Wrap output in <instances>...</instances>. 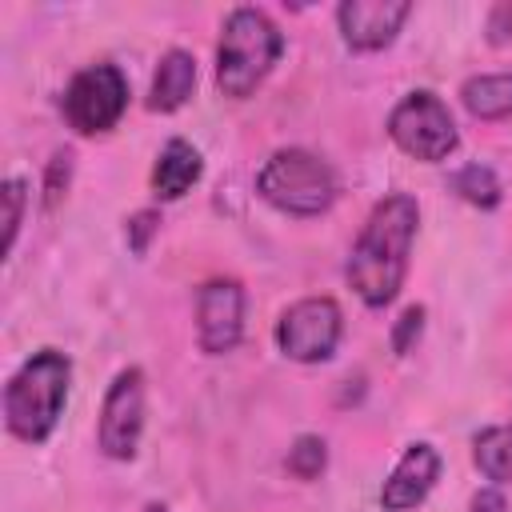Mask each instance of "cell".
<instances>
[{"instance_id":"3","label":"cell","mask_w":512,"mask_h":512,"mask_svg":"<svg viewBox=\"0 0 512 512\" xmlns=\"http://www.w3.org/2000/svg\"><path fill=\"white\" fill-rule=\"evenodd\" d=\"M284 36L260 8H232L220 24L216 44V88L232 100H244L260 88V80L280 60Z\"/></svg>"},{"instance_id":"18","label":"cell","mask_w":512,"mask_h":512,"mask_svg":"<svg viewBox=\"0 0 512 512\" xmlns=\"http://www.w3.org/2000/svg\"><path fill=\"white\" fill-rule=\"evenodd\" d=\"M0 200H4V252H12L16 232H20V220H24V204H28V184L20 176H8Z\"/></svg>"},{"instance_id":"15","label":"cell","mask_w":512,"mask_h":512,"mask_svg":"<svg viewBox=\"0 0 512 512\" xmlns=\"http://www.w3.org/2000/svg\"><path fill=\"white\" fill-rule=\"evenodd\" d=\"M472 460L492 484H512V424H492L472 440Z\"/></svg>"},{"instance_id":"1","label":"cell","mask_w":512,"mask_h":512,"mask_svg":"<svg viewBox=\"0 0 512 512\" xmlns=\"http://www.w3.org/2000/svg\"><path fill=\"white\" fill-rule=\"evenodd\" d=\"M420 208L408 192H388L372 204L352 256H348V284L368 308H384L396 300L408 276V252L416 240Z\"/></svg>"},{"instance_id":"14","label":"cell","mask_w":512,"mask_h":512,"mask_svg":"<svg viewBox=\"0 0 512 512\" xmlns=\"http://www.w3.org/2000/svg\"><path fill=\"white\" fill-rule=\"evenodd\" d=\"M464 108L476 120H504L512 116V72H484V76H468L460 88Z\"/></svg>"},{"instance_id":"8","label":"cell","mask_w":512,"mask_h":512,"mask_svg":"<svg viewBox=\"0 0 512 512\" xmlns=\"http://www.w3.org/2000/svg\"><path fill=\"white\" fill-rule=\"evenodd\" d=\"M140 432H144V372L124 368L116 372L100 404V424H96L100 452L108 460H132L140 448Z\"/></svg>"},{"instance_id":"2","label":"cell","mask_w":512,"mask_h":512,"mask_svg":"<svg viewBox=\"0 0 512 512\" xmlns=\"http://www.w3.org/2000/svg\"><path fill=\"white\" fill-rule=\"evenodd\" d=\"M68 380H72V364L64 352H56V348L32 352L12 372L8 388H4L8 432L24 444H44L60 424V412L68 400Z\"/></svg>"},{"instance_id":"16","label":"cell","mask_w":512,"mask_h":512,"mask_svg":"<svg viewBox=\"0 0 512 512\" xmlns=\"http://www.w3.org/2000/svg\"><path fill=\"white\" fill-rule=\"evenodd\" d=\"M452 188H456L468 204H476V208H496L500 196H504V188H500V180H496V172H492L488 164H464V168L452 176Z\"/></svg>"},{"instance_id":"6","label":"cell","mask_w":512,"mask_h":512,"mask_svg":"<svg viewBox=\"0 0 512 512\" xmlns=\"http://www.w3.org/2000/svg\"><path fill=\"white\" fill-rule=\"evenodd\" d=\"M64 120L68 128H76L80 136H96V132H108L124 108H128V80L116 64H88L72 76V84L64 88Z\"/></svg>"},{"instance_id":"19","label":"cell","mask_w":512,"mask_h":512,"mask_svg":"<svg viewBox=\"0 0 512 512\" xmlns=\"http://www.w3.org/2000/svg\"><path fill=\"white\" fill-rule=\"evenodd\" d=\"M68 176H72V152L60 148V152H52V160H48V168H44V208H48V212L64 200Z\"/></svg>"},{"instance_id":"12","label":"cell","mask_w":512,"mask_h":512,"mask_svg":"<svg viewBox=\"0 0 512 512\" xmlns=\"http://www.w3.org/2000/svg\"><path fill=\"white\" fill-rule=\"evenodd\" d=\"M200 172H204L200 152H196L188 140L172 136V140L160 148L156 164H152V192H156V200H180V196L200 180Z\"/></svg>"},{"instance_id":"10","label":"cell","mask_w":512,"mask_h":512,"mask_svg":"<svg viewBox=\"0 0 512 512\" xmlns=\"http://www.w3.org/2000/svg\"><path fill=\"white\" fill-rule=\"evenodd\" d=\"M408 0H344L336 8V24L348 48L356 52H376L388 48L408 20Z\"/></svg>"},{"instance_id":"9","label":"cell","mask_w":512,"mask_h":512,"mask_svg":"<svg viewBox=\"0 0 512 512\" xmlns=\"http://www.w3.org/2000/svg\"><path fill=\"white\" fill-rule=\"evenodd\" d=\"M244 332V288L240 280L216 276L196 288V344L208 356H224Z\"/></svg>"},{"instance_id":"24","label":"cell","mask_w":512,"mask_h":512,"mask_svg":"<svg viewBox=\"0 0 512 512\" xmlns=\"http://www.w3.org/2000/svg\"><path fill=\"white\" fill-rule=\"evenodd\" d=\"M144 512H168V508H164V504H148Z\"/></svg>"},{"instance_id":"7","label":"cell","mask_w":512,"mask_h":512,"mask_svg":"<svg viewBox=\"0 0 512 512\" xmlns=\"http://www.w3.org/2000/svg\"><path fill=\"white\" fill-rule=\"evenodd\" d=\"M340 332H344L340 304L332 296H304L292 308H284V316L276 324V344L288 360L320 364L336 352Z\"/></svg>"},{"instance_id":"17","label":"cell","mask_w":512,"mask_h":512,"mask_svg":"<svg viewBox=\"0 0 512 512\" xmlns=\"http://www.w3.org/2000/svg\"><path fill=\"white\" fill-rule=\"evenodd\" d=\"M328 464V448L320 436H300L292 448H288V472L296 480H316Z\"/></svg>"},{"instance_id":"13","label":"cell","mask_w":512,"mask_h":512,"mask_svg":"<svg viewBox=\"0 0 512 512\" xmlns=\"http://www.w3.org/2000/svg\"><path fill=\"white\" fill-rule=\"evenodd\" d=\"M196 88V60L184 48H168L156 64L152 88H148V108L152 112H176Z\"/></svg>"},{"instance_id":"23","label":"cell","mask_w":512,"mask_h":512,"mask_svg":"<svg viewBox=\"0 0 512 512\" xmlns=\"http://www.w3.org/2000/svg\"><path fill=\"white\" fill-rule=\"evenodd\" d=\"M468 512H508V500L496 492V488H480L468 504Z\"/></svg>"},{"instance_id":"21","label":"cell","mask_w":512,"mask_h":512,"mask_svg":"<svg viewBox=\"0 0 512 512\" xmlns=\"http://www.w3.org/2000/svg\"><path fill=\"white\" fill-rule=\"evenodd\" d=\"M160 232V212L156 208H144L128 220V248L132 252H148V240Z\"/></svg>"},{"instance_id":"20","label":"cell","mask_w":512,"mask_h":512,"mask_svg":"<svg viewBox=\"0 0 512 512\" xmlns=\"http://www.w3.org/2000/svg\"><path fill=\"white\" fill-rule=\"evenodd\" d=\"M420 328H424V308H420V304L404 308V312H400V320L392 324V352H396V356L412 352V344L420 340Z\"/></svg>"},{"instance_id":"4","label":"cell","mask_w":512,"mask_h":512,"mask_svg":"<svg viewBox=\"0 0 512 512\" xmlns=\"http://www.w3.org/2000/svg\"><path fill=\"white\" fill-rule=\"evenodd\" d=\"M256 192L288 216H320L336 200V176L316 152L280 148L256 172Z\"/></svg>"},{"instance_id":"11","label":"cell","mask_w":512,"mask_h":512,"mask_svg":"<svg viewBox=\"0 0 512 512\" xmlns=\"http://www.w3.org/2000/svg\"><path fill=\"white\" fill-rule=\"evenodd\" d=\"M436 476H440V452L432 444H424V440L420 444H408L404 456L396 460V468L388 472L384 488H380V508L384 512H408V508H416L432 492Z\"/></svg>"},{"instance_id":"5","label":"cell","mask_w":512,"mask_h":512,"mask_svg":"<svg viewBox=\"0 0 512 512\" xmlns=\"http://www.w3.org/2000/svg\"><path fill=\"white\" fill-rule=\"evenodd\" d=\"M388 136L392 144L412 156V160H424V164H436L444 160L456 144H460V132H456V120L448 112V104L428 92V88H416L408 92L392 116H388Z\"/></svg>"},{"instance_id":"22","label":"cell","mask_w":512,"mask_h":512,"mask_svg":"<svg viewBox=\"0 0 512 512\" xmlns=\"http://www.w3.org/2000/svg\"><path fill=\"white\" fill-rule=\"evenodd\" d=\"M488 40L492 44H508L512 40V4H496L488 16Z\"/></svg>"}]
</instances>
